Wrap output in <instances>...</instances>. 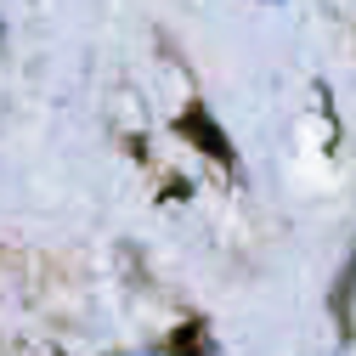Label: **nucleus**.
I'll use <instances>...</instances> for the list:
<instances>
[{"mask_svg": "<svg viewBox=\"0 0 356 356\" xmlns=\"http://www.w3.org/2000/svg\"><path fill=\"white\" fill-rule=\"evenodd\" d=\"M175 130H181L198 153H209L220 170H238V153H232V142H227V130L215 124V113H209L204 102H187L181 113H175Z\"/></svg>", "mask_w": 356, "mask_h": 356, "instance_id": "1", "label": "nucleus"}, {"mask_svg": "<svg viewBox=\"0 0 356 356\" xmlns=\"http://www.w3.org/2000/svg\"><path fill=\"white\" fill-rule=\"evenodd\" d=\"M170 356H220L209 339V323H181L170 334Z\"/></svg>", "mask_w": 356, "mask_h": 356, "instance_id": "2", "label": "nucleus"}]
</instances>
